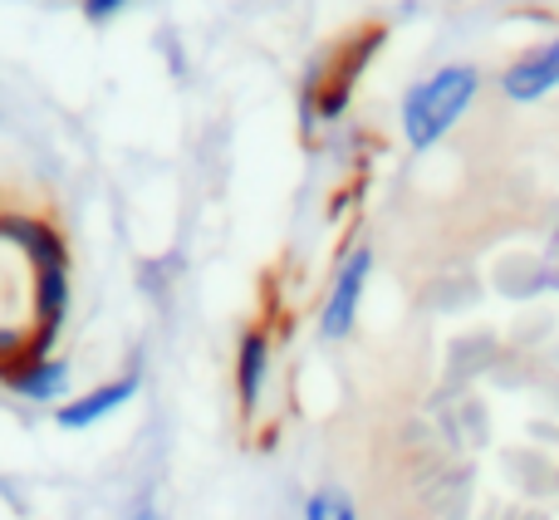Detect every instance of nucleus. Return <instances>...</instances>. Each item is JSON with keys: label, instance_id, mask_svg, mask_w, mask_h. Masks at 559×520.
I'll list each match as a JSON object with an SVG mask.
<instances>
[{"label": "nucleus", "instance_id": "obj_1", "mask_svg": "<svg viewBox=\"0 0 559 520\" xmlns=\"http://www.w3.org/2000/svg\"><path fill=\"white\" fill-rule=\"evenodd\" d=\"M481 94V69L476 64H442L437 74H427L423 84L407 88L403 98V133L417 153H427L432 143H442L456 123L466 118V108Z\"/></svg>", "mask_w": 559, "mask_h": 520}, {"label": "nucleus", "instance_id": "obj_2", "mask_svg": "<svg viewBox=\"0 0 559 520\" xmlns=\"http://www.w3.org/2000/svg\"><path fill=\"white\" fill-rule=\"evenodd\" d=\"M368 275H373V251L368 246H354L338 265L334 285H329V299L319 309V334L324 339H348L358 319V305H364V289H368Z\"/></svg>", "mask_w": 559, "mask_h": 520}, {"label": "nucleus", "instance_id": "obj_3", "mask_svg": "<svg viewBox=\"0 0 559 520\" xmlns=\"http://www.w3.org/2000/svg\"><path fill=\"white\" fill-rule=\"evenodd\" d=\"M501 88L511 104H535V98L555 94L559 88V35L545 39V45H535V49H525L515 64H506Z\"/></svg>", "mask_w": 559, "mask_h": 520}, {"label": "nucleus", "instance_id": "obj_4", "mask_svg": "<svg viewBox=\"0 0 559 520\" xmlns=\"http://www.w3.org/2000/svg\"><path fill=\"white\" fill-rule=\"evenodd\" d=\"M138 388H143V378H138V374L108 378V383L88 388V393L74 398V403H59V407H55V423L64 427V433H84V427H94V423H104V417H114L123 403H133Z\"/></svg>", "mask_w": 559, "mask_h": 520}, {"label": "nucleus", "instance_id": "obj_5", "mask_svg": "<svg viewBox=\"0 0 559 520\" xmlns=\"http://www.w3.org/2000/svg\"><path fill=\"white\" fill-rule=\"evenodd\" d=\"M265 378H271V334L265 329H246L241 348H236V398H241V413L261 407Z\"/></svg>", "mask_w": 559, "mask_h": 520}, {"label": "nucleus", "instance_id": "obj_6", "mask_svg": "<svg viewBox=\"0 0 559 520\" xmlns=\"http://www.w3.org/2000/svg\"><path fill=\"white\" fill-rule=\"evenodd\" d=\"M5 388L20 393L25 403H55V398L69 388V364L49 354V358H39V364H25L20 374H10Z\"/></svg>", "mask_w": 559, "mask_h": 520}, {"label": "nucleus", "instance_id": "obj_7", "mask_svg": "<svg viewBox=\"0 0 559 520\" xmlns=\"http://www.w3.org/2000/svg\"><path fill=\"white\" fill-rule=\"evenodd\" d=\"M305 520H358V511L344 492H314L305 501Z\"/></svg>", "mask_w": 559, "mask_h": 520}, {"label": "nucleus", "instance_id": "obj_8", "mask_svg": "<svg viewBox=\"0 0 559 520\" xmlns=\"http://www.w3.org/2000/svg\"><path fill=\"white\" fill-rule=\"evenodd\" d=\"M123 5H128V0H84V20H94V25H104V20H114Z\"/></svg>", "mask_w": 559, "mask_h": 520}, {"label": "nucleus", "instance_id": "obj_9", "mask_svg": "<svg viewBox=\"0 0 559 520\" xmlns=\"http://www.w3.org/2000/svg\"><path fill=\"white\" fill-rule=\"evenodd\" d=\"M133 520H163V516H157V506H153V501H143V506L133 511Z\"/></svg>", "mask_w": 559, "mask_h": 520}]
</instances>
